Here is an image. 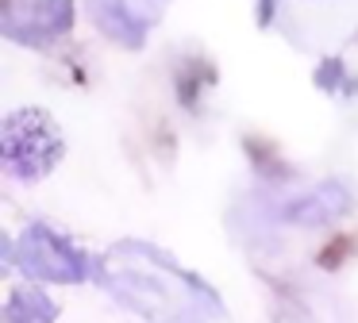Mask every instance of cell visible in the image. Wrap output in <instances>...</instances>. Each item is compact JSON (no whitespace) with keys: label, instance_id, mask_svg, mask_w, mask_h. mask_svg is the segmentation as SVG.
I'll use <instances>...</instances> for the list:
<instances>
[{"label":"cell","instance_id":"obj_1","mask_svg":"<svg viewBox=\"0 0 358 323\" xmlns=\"http://www.w3.org/2000/svg\"><path fill=\"white\" fill-rule=\"evenodd\" d=\"M101 285L150 323H216L220 296L178 258L139 238H124L101 258Z\"/></svg>","mask_w":358,"mask_h":323},{"label":"cell","instance_id":"obj_2","mask_svg":"<svg viewBox=\"0 0 358 323\" xmlns=\"http://www.w3.org/2000/svg\"><path fill=\"white\" fill-rule=\"evenodd\" d=\"M66 143L55 115L43 108H16L0 123V162L16 181H43L62 162Z\"/></svg>","mask_w":358,"mask_h":323},{"label":"cell","instance_id":"obj_3","mask_svg":"<svg viewBox=\"0 0 358 323\" xmlns=\"http://www.w3.org/2000/svg\"><path fill=\"white\" fill-rule=\"evenodd\" d=\"M4 254H8V261H16L31 281H47V285H81L93 273H101V261H96L93 254H85L78 243L58 235V231L43 220L27 223L16 243L4 246Z\"/></svg>","mask_w":358,"mask_h":323},{"label":"cell","instance_id":"obj_4","mask_svg":"<svg viewBox=\"0 0 358 323\" xmlns=\"http://www.w3.org/2000/svg\"><path fill=\"white\" fill-rule=\"evenodd\" d=\"M73 27V0H4L0 31L20 46H50Z\"/></svg>","mask_w":358,"mask_h":323},{"label":"cell","instance_id":"obj_5","mask_svg":"<svg viewBox=\"0 0 358 323\" xmlns=\"http://www.w3.org/2000/svg\"><path fill=\"white\" fill-rule=\"evenodd\" d=\"M166 4H170V0H93V4H89V15H93V23L112 38V43L139 50V46L147 43L150 27L162 20Z\"/></svg>","mask_w":358,"mask_h":323},{"label":"cell","instance_id":"obj_6","mask_svg":"<svg viewBox=\"0 0 358 323\" xmlns=\"http://www.w3.org/2000/svg\"><path fill=\"white\" fill-rule=\"evenodd\" d=\"M350 208V192L343 185H324V189H312L308 196H301L296 204L285 208V220L293 223H327L339 220Z\"/></svg>","mask_w":358,"mask_h":323},{"label":"cell","instance_id":"obj_7","mask_svg":"<svg viewBox=\"0 0 358 323\" xmlns=\"http://www.w3.org/2000/svg\"><path fill=\"white\" fill-rule=\"evenodd\" d=\"M58 320V304L47 296L43 285H16L8 292L4 304V323H55Z\"/></svg>","mask_w":358,"mask_h":323},{"label":"cell","instance_id":"obj_8","mask_svg":"<svg viewBox=\"0 0 358 323\" xmlns=\"http://www.w3.org/2000/svg\"><path fill=\"white\" fill-rule=\"evenodd\" d=\"M316 85L320 89H327V92H335V96H350V77H347V66L343 62H335V58H327L324 66L316 69Z\"/></svg>","mask_w":358,"mask_h":323}]
</instances>
